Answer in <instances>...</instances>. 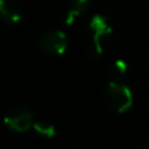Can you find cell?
<instances>
[{
    "instance_id": "cell-5",
    "label": "cell",
    "mask_w": 149,
    "mask_h": 149,
    "mask_svg": "<svg viewBox=\"0 0 149 149\" xmlns=\"http://www.w3.org/2000/svg\"><path fill=\"white\" fill-rule=\"evenodd\" d=\"M0 17L8 24H18L22 18V10L15 0H0Z\"/></svg>"
},
{
    "instance_id": "cell-6",
    "label": "cell",
    "mask_w": 149,
    "mask_h": 149,
    "mask_svg": "<svg viewBox=\"0 0 149 149\" xmlns=\"http://www.w3.org/2000/svg\"><path fill=\"white\" fill-rule=\"evenodd\" d=\"M89 5H90V0H70L67 16H65V24L72 25L74 20L89 8Z\"/></svg>"
},
{
    "instance_id": "cell-7",
    "label": "cell",
    "mask_w": 149,
    "mask_h": 149,
    "mask_svg": "<svg viewBox=\"0 0 149 149\" xmlns=\"http://www.w3.org/2000/svg\"><path fill=\"white\" fill-rule=\"evenodd\" d=\"M33 128L37 134L41 135L42 137H46V139H51V137H54L55 134H56V128H55L54 124L49 120H45V119L34 120Z\"/></svg>"
},
{
    "instance_id": "cell-4",
    "label": "cell",
    "mask_w": 149,
    "mask_h": 149,
    "mask_svg": "<svg viewBox=\"0 0 149 149\" xmlns=\"http://www.w3.org/2000/svg\"><path fill=\"white\" fill-rule=\"evenodd\" d=\"M39 47L45 54L50 55V56H59V55L64 54L67 50L68 39L63 31H50L41 38Z\"/></svg>"
},
{
    "instance_id": "cell-8",
    "label": "cell",
    "mask_w": 149,
    "mask_h": 149,
    "mask_svg": "<svg viewBox=\"0 0 149 149\" xmlns=\"http://www.w3.org/2000/svg\"><path fill=\"white\" fill-rule=\"evenodd\" d=\"M127 70H128V67H127V63L124 62V60H120V59L115 60V62L113 63V65H111V70H110L111 76L115 79L114 81H118V80L123 79L127 73Z\"/></svg>"
},
{
    "instance_id": "cell-3",
    "label": "cell",
    "mask_w": 149,
    "mask_h": 149,
    "mask_svg": "<svg viewBox=\"0 0 149 149\" xmlns=\"http://www.w3.org/2000/svg\"><path fill=\"white\" fill-rule=\"evenodd\" d=\"M3 122L10 131L24 134L33 127L34 115L29 107H12L7 111Z\"/></svg>"
},
{
    "instance_id": "cell-2",
    "label": "cell",
    "mask_w": 149,
    "mask_h": 149,
    "mask_svg": "<svg viewBox=\"0 0 149 149\" xmlns=\"http://www.w3.org/2000/svg\"><path fill=\"white\" fill-rule=\"evenodd\" d=\"M89 33L90 38H92L93 46L90 49V52L94 58L102 55L103 52V43L105 41L111 36L113 33V28L110 26L109 21L106 20V17L101 15L93 16V18L89 22Z\"/></svg>"
},
{
    "instance_id": "cell-1",
    "label": "cell",
    "mask_w": 149,
    "mask_h": 149,
    "mask_svg": "<svg viewBox=\"0 0 149 149\" xmlns=\"http://www.w3.org/2000/svg\"><path fill=\"white\" fill-rule=\"evenodd\" d=\"M105 101L114 111L123 114L131 109L134 95L126 84H122L120 81H110L105 88Z\"/></svg>"
}]
</instances>
